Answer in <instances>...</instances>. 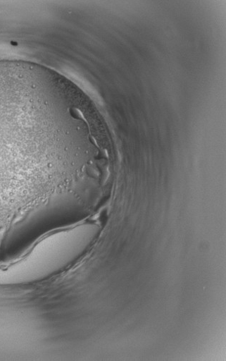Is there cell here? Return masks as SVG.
I'll list each match as a JSON object with an SVG mask.
<instances>
[{
	"mask_svg": "<svg viewBox=\"0 0 226 361\" xmlns=\"http://www.w3.org/2000/svg\"><path fill=\"white\" fill-rule=\"evenodd\" d=\"M44 154V113L30 83L0 73V233L25 222Z\"/></svg>",
	"mask_w": 226,
	"mask_h": 361,
	"instance_id": "6da1fadb",
	"label": "cell"
},
{
	"mask_svg": "<svg viewBox=\"0 0 226 361\" xmlns=\"http://www.w3.org/2000/svg\"><path fill=\"white\" fill-rule=\"evenodd\" d=\"M99 232L96 224H83L44 239L21 262L0 270V283L34 281L60 272L84 252Z\"/></svg>",
	"mask_w": 226,
	"mask_h": 361,
	"instance_id": "7a4b0ae2",
	"label": "cell"
}]
</instances>
